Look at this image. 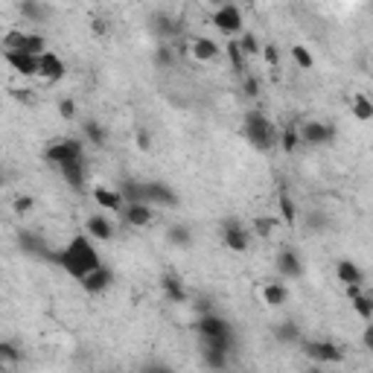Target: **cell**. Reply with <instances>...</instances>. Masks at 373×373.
I'll return each instance as SVG.
<instances>
[{
    "label": "cell",
    "mask_w": 373,
    "mask_h": 373,
    "mask_svg": "<svg viewBox=\"0 0 373 373\" xmlns=\"http://www.w3.org/2000/svg\"><path fill=\"white\" fill-rule=\"evenodd\" d=\"M53 263L65 274H70L73 280H82L103 266V254H100L97 242H93L85 231H79L53 254Z\"/></svg>",
    "instance_id": "cell-1"
},
{
    "label": "cell",
    "mask_w": 373,
    "mask_h": 373,
    "mask_svg": "<svg viewBox=\"0 0 373 373\" xmlns=\"http://www.w3.org/2000/svg\"><path fill=\"white\" fill-rule=\"evenodd\" d=\"M193 330L201 338V347H213V350H222V353H233L236 347V330L233 324L219 315V312H204L193 321Z\"/></svg>",
    "instance_id": "cell-2"
},
{
    "label": "cell",
    "mask_w": 373,
    "mask_h": 373,
    "mask_svg": "<svg viewBox=\"0 0 373 373\" xmlns=\"http://www.w3.org/2000/svg\"><path fill=\"white\" fill-rule=\"evenodd\" d=\"M242 137L251 143L257 152H274L277 149V126H274V120L266 111H260V108L245 111V117H242Z\"/></svg>",
    "instance_id": "cell-3"
},
{
    "label": "cell",
    "mask_w": 373,
    "mask_h": 373,
    "mask_svg": "<svg viewBox=\"0 0 373 373\" xmlns=\"http://www.w3.org/2000/svg\"><path fill=\"white\" fill-rule=\"evenodd\" d=\"M0 50L4 53H26V56H41L50 50L47 38L36 29H23V26H12L6 29V36L0 38Z\"/></svg>",
    "instance_id": "cell-4"
},
{
    "label": "cell",
    "mask_w": 373,
    "mask_h": 373,
    "mask_svg": "<svg viewBox=\"0 0 373 373\" xmlns=\"http://www.w3.org/2000/svg\"><path fill=\"white\" fill-rule=\"evenodd\" d=\"M298 347L303 350V356L309 362H315L321 367H332V364L345 362V347L335 345V341H330V338H300Z\"/></svg>",
    "instance_id": "cell-5"
},
{
    "label": "cell",
    "mask_w": 373,
    "mask_h": 373,
    "mask_svg": "<svg viewBox=\"0 0 373 373\" xmlns=\"http://www.w3.org/2000/svg\"><path fill=\"white\" fill-rule=\"evenodd\" d=\"M44 161L53 164L56 169L68 167V164H76V161H85V143L76 140V137H56L44 149Z\"/></svg>",
    "instance_id": "cell-6"
},
{
    "label": "cell",
    "mask_w": 373,
    "mask_h": 373,
    "mask_svg": "<svg viewBox=\"0 0 373 373\" xmlns=\"http://www.w3.org/2000/svg\"><path fill=\"white\" fill-rule=\"evenodd\" d=\"M210 23L216 26V33H222L228 38H239L245 33V15H242V6L236 4H222L216 6L213 15H210Z\"/></svg>",
    "instance_id": "cell-7"
},
{
    "label": "cell",
    "mask_w": 373,
    "mask_h": 373,
    "mask_svg": "<svg viewBox=\"0 0 373 373\" xmlns=\"http://www.w3.org/2000/svg\"><path fill=\"white\" fill-rule=\"evenodd\" d=\"M298 135H300V146H309V149H321V146H330L335 140V126L332 122H321V120H303L298 122Z\"/></svg>",
    "instance_id": "cell-8"
},
{
    "label": "cell",
    "mask_w": 373,
    "mask_h": 373,
    "mask_svg": "<svg viewBox=\"0 0 373 373\" xmlns=\"http://www.w3.org/2000/svg\"><path fill=\"white\" fill-rule=\"evenodd\" d=\"M251 228H245L242 222H236V219H228L225 225H222V245L228 248V251H233V254H245L248 248H251Z\"/></svg>",
    "instance_id": "cell-9"
},
{
    "label": "cell",
    "mask_w": 373,
    "mask_h": 373,
    "mask_svg": "<svg viewBox=\"0 0 373 373\" xmlns=\"http://www.w3.org/2000/svg\"><path fill=\"white\" fill-rule=\"evenodd\" d=\"M68 76V65L56 50H47L38 56V79L47 85H58L61 79Z\"/></svg>",
    "instance_id": "cell-10"
},
{
    "label": "cell",
    "mask_w": 373,
    "mask_h": 373,
    "mask_svg": "<svg viewBox=\"0 0 373 373\" xmlns=\"http://www.w3.org/2000/svg\"><path fill=\"white\" fill-rule=\"evenodd\" d=\"M146 204L149 207H178L181 196L167 181H146Z\"/></svg>",
    "instance_id": "cell-11"
},
{
    "label": "cell",
    "mask_w": 373,
    "mask_h": 373,
    "mask_svg": "<svg viewBox=\"0 0 373 373\" xmlns=\"http://www.w3.org/2000/svg\"><path fill=\"white\" fill-rule=\"evenodd\" d=\"M18 248L26 257H36V260H50L53 263V248L47 245V239L36 231H18Z\"/></svg>",
    "instance_id": "cell-12"
},
{
    "label": "cell",
    "mask_w": 373,
    "mask_h": 373,
    "mask_svg": "<svg viewBox=\"0 0 373 373\" xmlns=\"http://www.w3.org/2000/svg\"><path fill=\"white\" fill-rule=\"evenodd\" d=\"M274 268H277L280 280H298L306 271V266H303V260H300V254L295 251V248H280L277 260H274Z\"/></svg>",
    "instance_id": "cell-13"
},
{
    "label": "cell",
    "mask_w": 373,
    "mask_h": 373,
    "mask_svg": "<svg viewBox=\"0 0 373 373\" xmlns=\"http://www.w3.org/2000/svg\"><path fill=\"white\" fill-rule=\"evenodd\" d=\"M114 280H117L114 268H108V266L103 263L97 271H90L88 277H82V280H79V286H82L88 295H103V292H108V289L114 286Z\"/></svg>",
    "instance_id": "cell-14"
},
{
    "label": "cell",
    "mask_w": 373,
    "mask_h": 373,
    "mask_svg": "<svg viewBox=\"0 0 373 373\" xmlns=\"http://www.w3.org/2000/svg\"><path fill=\"white\" fill-rule=\"evenodd\" d=\"M335 280L341 286H364L367 283V277H364V268L356 263V260H350V257H341L338 263H335Z\"/></svg>",
    "instance_id": "cell-15"
},
{
    "label": "cell",
    "mask_w": 373,
    "mask_h": 373,
    "mask_svg": "<svg viewBox=\"0 0 373 373\" xmlns=\"http://www.w3.org/2000/svg\"><path fill=\"white\" fill-rule=\"evenodd\" d=\"M186 50H190V56H193L196 61H201V65H210V61H216V58L222 56L219 41H213L210 36H196V38H190V41H186Z\"/></svg>",
    "instance_id": "cell-16"
},
{
    "label": "cell",
    "mask_w": 373,
    "mask_h": 373,
    "mask_svg": "<svg viewBox=\"0 0 373 373\" xmlns=\"http://www.w3.org/2000/svg\"><path fill=\"white\" fill-rule=\"evenodd\" d=\"M120 216H122V222H126L129 228L143 231V228H149L154 222V207H149V204H126L120 210Z\"/></svg>",
    "instance_id": "cell-17"
},
{
    "label": "cell",
    "mask_w": 373,
    "mask_h": 373,
    "mask_svg": "<svg viewBox=\"0 0 373 373\" xmlns=\"http://www.w3.org/2000/svg\"><path fill=\"white\" fill-rule=\"evenodd\" d=\"M161 292L169 303H186L190 300V292H186V283L181 280V274L175 271H164L161 274Z\"/></svg>",
    "instance_id": "cell-18"
},
{
    "label": "cell",
    "mask_w": 373,
    "mask_h": 373,
    "mask_svg": "<svg viewBox=\"0 0 373 373\" xmlns=\"http://www.w3.org/2000/svg\"><path fill=\"white\" fill-rule=\"evenodd\" d=\"M152 21H154L152 29H154V36L161 38V44H172L175 38L184 36V23L178 18H172V15H154Z\"/></svg>",
    "instance_id": "cell-19"
},
{
    "label": "cell",
    "mask_w": 373,
    "mask_h": 373,
    "mask_svg": "<svg viewBox=\"0 0 373 373\" xmlns=\"http://www.w3.org/2000/svg\"><path fill=\"white\" fill-rule=\"evenodd\" d=\"M114 222L108 219L105 213H90L88 216V222H85V233L93 239V242H108V239H114Z\"/></svg>",
    "instance_id": "cell-20"
},
{
    "label": "cell",
    "mask_w": 373,
    "mask_h": 373,
    "mask_svg": "<svg viewBox=\"0 0 373 373\" xmlns=\"http://www.w3.org/2000/svg\"><path fill=\"white\" fill-rule=\"evenodd\" d=\"M4 58H6V65H9L18 76H23V79L38 76V56H26V53H4Z\"/></svg>",
    "instance_id": "cell-21"
},
{
    "label": "cell",
    "mask_w": 373,
    "mask_h": 373,
    "mask_svg": "<svg viewBox=\"0 0 373 373\" xmlns=\"http://www.w3.org/2000/svg\"><path fill=\"white\" fill-rule=\"evenodd\" d=\"M260 295H263L266 306H271V309H280V306L289 303V286L283 280H268V283H263Z\"/></svg>",
    "instance_id": "cell-22"
},
{
    "label": "cell",
    "mask_w": 373,
    "mask_h": 373,
    "mask_svg": "<svg viewBox=\"0 0 373 373\" xmlns=\"http://www.w3.org/2000/svg\"><path fill=\"white\" fill-rule=\"evenodd\" d=\"M117 193L122 196V201H126V204H146V181L122 178L117 184Z\"/></svg>",
    "instance_id": "cell-23"
},
{
    "label": "cell",
    "mask_w": 373,
    "mask_h": 373,
    "mask_svg": "<svg viewBox=\"0 0 373 373\" xmlns=\"http://www.w3.org/2000/svg\"><path fill=\"white\" fill-rule=\"evenodd\" d=\"M93 201H97L100 210H122L126 207V201H122V196L117 193V186H93Z\"/></svg>",
    "instance_id": "cell-24"
},
{
    "label": "cell",
    "mask_w": 373,
    "mask_h": 373,
    "mask_svg": "<svg viewBox=\"0 0 373 373\" xmlns=\"http://www.w3.org/2000/svg\"><path fill=\"white\" fill-rule=\"evenodd\" d=\"M277 149H283L286 154H295L300 149V135H298V122L289 120L283 129H277Z\"/></svg>",
    "instance_id": "cell-25"
},
{
    "label": "cell",
    "mask_w": 373,
    "mask_h": 373,
    "mask_svg": "<svg viewBox=\"0 0 373 373\" xmlns=\"http://www.w3.org/2000/svg\"><path fill=\"white\" fill-rule=\"evenodd\" d=\"M61 178H65V184L70 186V190L82 193L85 190V178H88V169H85V161H76V164H68V167H61L58 169Z\"/></svg>",
    "instance_id": "cell-26"
},
{
    "label": "cell",
    "mask_w": 373,
    "mask_h": 373,
    "mask_svg": "<svg viewBox=\"0 0 373 373\" xmlns=\"http://www.w3.org/2000/svg\"><path fill=\"white\" fill-rule=\"evenodd\" d=\"M222 53L228 56V61H231V68H233V73L242 79V76H248L251 70H248V58L242 56V50H239V44H236V38H228V44L222 47Z\"/></svg>",
    "instance_id": "cell-27"
},
{
    "label": "cell",
    "mask_w": 373,
    "mask_h": 373,
    "mask_svg": "<svg viewBox=\"0 0 373 373\" xmlns=\"http://www.w3.org/2000/svg\"><path fill=\"white\" fill-rule=\"evenodd\" d=\"M18 12H21V18L29 21V23H44V21L50 18V6L36 4V0H23V4H18Z\"/></svg>",
    "instance_id": "cell-28"
},
{
    "label": "cell",
    "mask_w": 373,
    "mask_h": 373,
    "mask_svg": "<svg viewBox=\"0 0 373 373\" xmlns=\"http://www.w3.org/2000/svg\"><path fill=\"white\" fill-rule=\"evenodd\" d=\"M350 114L359 122H370L373 120V100L367 97V93H353L350 97Z\"/></svg>",
    "instance_id": "cell-29"
},
{
    "label": "cell",
    "mask_w": 373,
    "mask_h": 373,
    "mask_svg": "<svg viewBox=\"0 0 373 373\" xmlns=\"http://www.w3.org/2000/svg\"><path fill=\"white\" fill-rule=\"evenodd\" d=\"M277 207H280V216H277L280 222H286L289 228H295V225L300 222V210H298V204H295V199H292L289 193H283V196H280Z\"/></svg>",
    "instance_id": "cell-30"
},
{
    "label": "cell",
    "mask_w": 373,
    "mask_h": 373,
    "mask_svg": "<svg viewBox=\"0 0 373 373\" xmlns=\"http://www.w3.org/2000/svg\"><path fill=\"white\" fill-rule=\"evenodd\" d=\"M82 135H85V140L93 143V146H105V143H108V132H105V126H103L100 120H85V122H82Z\"/></svg>",
    "instance_id": "cell-31"
},
{
    "label": "cell",
    "mask_w": 373,
    "mask_h": 373,
    "mask_svg": "<svg viewBox=\"0 0 373 373\" xmlns=\"http://www.w3.org/2000/svg\"><path fill=\"white\" fill-rule=\"evenodd\" d=\"M201 362H204V367H210L213 373H222V370H228L231 356L222 353V350H213V347H201Z\"/></svg>",
    "instance_id": "cell-32"
},
{
    "label": "cell",
    "mask_w": 373,
    "mask_h": 373,
    "mask_svg": "<svg viewBox=\"0 0 373 373\" xmlns=\"http://www.w3.org/2000/svg\"><path fill=\"white\" fill-rule=\"evenodd\" d=\"M350 306H353V312L364 321V324H370L373 321V295L364 289V292H359L356 298H350Z\"/></svg>",
    "instance_id": "cell-33"
},
{
    "label": "cell",
    "mask_w": 373,
    "mask_h": 373,
    "mask_svg": "<svg viewBox=\"0 0 373 373\" xmlns=\"http://www.w3.org/2000/svg\"><path fill=\"white\" fill-rule=\"evenodd\" d=\"M274 338L280 341V345H300L303 332H300V327L295 321H283V324L274 327Z\"/></svg>",
    "instance_id": "cell-34"
},
{
    "label": "cell",
    "mask_w": 373,
    "mask_h": 373,
    "mask_svg": "<svg viewBox=\"0 0 373 373\" xmlns=\"http://www.w3.org/2000/svg\"><path fill=\"white\" fill-rule=\"evenodd\" d=\"M152 61H154V68L169 70V68L178 65V53H175L172 44H158V47H154V53H152Z\"/></svg>",
    "instance_id": "cell-35"
},
{
    "label": "cell",
    "mask_w": 373,
    "mask_h": 373,
    "mask_svg": "<svg viewBox=\"0 0 373 373\" xmlns=\"http://www.w3.org/2000/svg\"><path fill=\"white\" fill-rule=\"evenodd\" d=\"M303 228L309 233H324L330 228V216L324 210H306L303 213Z\"/></svg>",
    "instance_id": "cell-36"
},
{
    "label": "cell",
    "mask_w": 373,
    "mask_h": 373,
    "mask_svg": "<svg viewBox=\"0 0 373 373\" xmlns=\"http://www.w3.org/2000/svg\"><path fill=\"white\" fill-rule=\"evenodd\" d=\"M280 228V219L277 216H257L254 225H251V236H260V239H268L274 231Z\"/></svg>",
    "instance_id": "cell-37"
},
{
    "label": "cell",
    "mask_w": 373,
    "mask_h": 373,
    "mask_svg": "<svg viewBox=\"0 0 373 373\" xmlns=\"http://www.w3.org/2000/svg\"><path fill=\"white\" fill-rule=\"evenodd\" d=\"M289 53H292V61L298 65V70H312V68H315V56H312V50H309V47L292 44Z\"/></svg>",
    "instance_id": "cell-38"
},
{
    "label": "cell",
    "mask_w": 373,
    "mask_h": 373,
    "mask_svg": "<svg viewBox=\"0 0 373 373\" xmlns=\"http://www.w3.org/2000/svg\"><path fill=\"white\" fill-rule=\"evenodd\" d=\"M236 44H239V50H242V56H245V58H257V56H260V50H263V41H260L254 33H248V29H245V33L236 38Z\"/></svg>",
    "instance_id": "cell-39"
},
{
    "label": "cell",
    "mask_w": 373,
    "mask_h": 373,
    "mask_svg": "<svg viewBox=\"0 0 373 373\" xmlns=\"http://www.w3.org/2000/svg\"><path fill=\"white\" fill-rule=\"evenodd\" d=\"M167 239L178 248H190L193 245V231L186 228V225H169L167 228Z\"/></svg>",
    "instance_id": "cell-40"
},
{
    "label": "cell",
    "mask_w": 373,
    "mask_h": 373,
    "mask_svg": "<svg viewBox=\"0 0 373 373\" xmlns=\"http://www.w3.org/2000/svg\"><path fill=\"white\" fill-rule=\"evenodd\" d=\"M23 359L21 347L15 345V341H0V367H6V364H18Z\"/></svg>",
    "instance_id": "cell-41"
},
{
    "label": "cell",
    "mask_w": 373,
    "mask_h": 373,
    "mask_svg": "<svg viewBox=\"0 0 373 373\" xmlns=\"http://www.w3.org/2000/svg\"><path fill=\"white\" fill-rule=\"evenodd\" d=\"M260 58L266 61L268 68H280V47H277V44H263Z\"/></svg>",
    "instance_id": "cell-42"
},
{
    "label": "cell",
    "mask_w": 373,
    "mask_h": 373,
    "mask_svg": "<svg viewBox=\"0 0 373 373\" xmlns=\"http://www.w3.org/2000/svg\"><path fill=\"white\" fill-rule=\"evenodd\" d=\"M76 111H79V105H76L73 97H61V100H58V117H61V120H73Z\"/></svg>",
    "instance_id": "cell-43"
},
{
    "label": "cell",
    "mask_w": 373,
    "mask_h": 373,
    "mask_svg": "<svg viewBox=\"0 0 373 373\" xmlns=\"http://www.w3.org/2000/svg\"><path fill=\"white\" fill-rule=\"evenodd\" d=\"M12 210L18 213V216H29L36 210V199L33 196H18L15 201H12Z\"/></svg>",
    "instance_id": "cell-44"
},
{
    "label": "cell",
    "mask_w": 373,
    "mask_h": 373,
    "mask_svg": "<svg viewBox=\"0 0 373 373\" xmlns=\"http://www.w3.org/2000/svg\"><path fill=\"white\" fill-rule=\"evenodd\" d=\"M242 90H245V97H260L263 85H260L257 73H248V76H242Z\"/></svg>",
    "instance_id": "cell-45"
},
{
    "label": "cell",
    "mask_w": 373,
    "mask_h": 373,
    "mask_svg": "<svg viewBox=\"0 0 373 373\" xmlns=\"http://www.w3.org/2000/svg\"><path fill=\"white\" fill-rule=\"evenodd\" d=\"M140 373H178V370L172 364H167V362H146L140 367Z\"/></svg>",
    "instance_id": "cell-46"
},
{
    "label": "cell",
    "mask_w": 373,
    "mask_h": 373,
    "mask_svg": "<svg viewBox=\"0 0 373 373\" xmlns=\"http://www.w3.org/2000/svg\"><path fill=\"white\" fill-rule=\"evenodd\" d=\"M135 143H137V149H140V152H149V149H152V135H149L146 129H137Z\"/></svg>",
    "instance_id": "cell-47"
},
{
    "label": "cell",
    "mask_w": 373,
    "mask_h": 373,
    "mask_svg": "<svg viewBox=\"0 0 373 373\" xmlns=\"http://www.w3.org/2000/svg\"><path fill=\"white\" fill-rule=\"evenodd\" d=\"M90 29H93L97 36H105V33H108V23H105V18H93V21H90Z\"/></svg>",
    "instance_id": "cell-48"
},
{
    "label": "cell",
    "mask_w": 373,
    "mask_h": 373,
    "mask_svg": "<svg viewBox=\"0 0 373 373\" xmlns=\"http://www.w3.org/2000/svg\"><path fill=\"white\" fill-rule=\"evenodd\" d=\"M362 341H364L367 350H373V327H370V324H364V338H362Z\"/></svg>",
    "instance_id": "cell-49"
},
{
    "label": "cell",
    "mask_w": 373,
    "mask_h": 373,
    "mask_svg": "<svg viewBox=\"0 0 373 373\" xmlns=\"http://www.w3.org/2000/svg\"><path fill=\"white\" fill-rule=\"evenodd\" d=\"M6 178H9V175H6V169H4V164H0V186H4V184H6Z\"/></svg>",
    "instance_id": "cell-50"
},
{
    "label": "cell",
    "mask_w": 373,
    "mask_h": 373,
    "mask_svg": "<svg viewBox=\"0 0 373 373\" xmlns=\"http://www.w3.org/2000/svg\"><path fill=\"white\" fill-rule=\"evenodd\" d=\"M309 373H324V370H309Z\"/></svg>",
    "instance_id": "cell-51"
},
{
    "label": "cell",
    "mask_w": 373,
    "mask_h": 373,
    "mask_svg": "<svg viewBox=\"0 0 373 373\" xmlns=\"http://www.w3.org/2000/svg\"><path fill=\"white\" fill-rule=\"evenodd\" d=\"M103 373H108V370H103Z\"/></svg>",
    "instance_id": "cell-52"
}]
</instances>
